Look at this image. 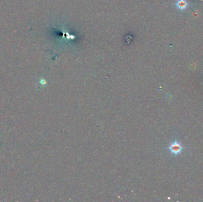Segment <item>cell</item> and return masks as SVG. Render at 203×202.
<instances>
[{"label":"cell","instance_id":"6da1fadb","mask_svg":"<svg viewBox=\"0 0 203 202\" xmlns=\"http://www.w3.org/2000/svg\"><path fill=\"white\" fill-rule=\"evenodd\" d=\"M169 149L173 154L177 155V154H179V153L182 151V147L181 145V144L178 142H174L169 146Z\"/></svg>","mask_w":203,"mask_h":202},{"label":"cell","instance_id":"7a4b0ae2","mask_svg":"<svg viewBox=\"0 0 203 202\" xmlns=\"http://www.w3.org/2000/svg\"><path fill=\"white\" fill-rule=\"evenodd\" d=\"M176 5H177V7L179 9L183 10V9H185L187 7L188 3L185 0H179V1L177 2V3L176 4Z\"/></svg>","mask_w":203,"mask_h":202}]
</instances>
